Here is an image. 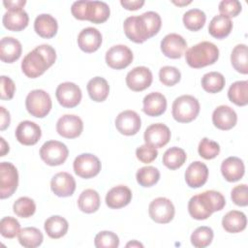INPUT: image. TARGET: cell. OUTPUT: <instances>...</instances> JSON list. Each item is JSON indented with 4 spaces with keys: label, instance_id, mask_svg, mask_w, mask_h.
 Wrapping results in <instances>:
<instances>
[{
    "label": "cell",
    "instance_id": "cell-49",
    "mask_svg": "<svg viewBox=\"0 0 248 248\" xmlns=\"http://www.w3.org/2000/svg\"><path fill=\"white\" fill-rule=\"evenodd\" d=\"M136 156L141 163L149 164L157 158L158 151L155 147L145 143V144H142V145H140L137 148Z\"/></svg>",
    "mask_w": 248,
    "mask_h": 248
},
{
    "label": "cell",
    "instance_id": "cell-6",
    "mask_svg": "<svg viewBox=\"0 0 248 248\" xmlns=\"http://www.w3.org/2000/svg\"><path fill=\"white\" fill-rule=\"evenodd\" d=\"M25 107L32 116L43 118L49 113L52 102L50 96L45 90L35 89L28 93L25 99Z\"/></svg>",
    "mask_w": 248,
    "mask_h": 248
},
{
    "label": "cell",
    "instance_id": "cell-44",
    "mask_svg": "<svg viewBox=\"0 0 248 248\" xmlns=\"http://www.w3.org/2000/svg\"><path fill=\"white\" fill-rule=\"evenodd\" d=\"M20 232L19 222L11 216L3 217L0 221V232L5 238H14Z\"/></svg>",
    "mask_w": 248,
    "mask_h": 248
},
{
    "label": "cell",
    "instance_id": "cell-47",
    "mask_svg": "<svg viewBox=\"0 0 248 248\" xmlns=\"http://www.w3.org/2000/svg\"><path fill=\"white\" fill-rule=\"evenodd\" d=\"M160 81L166 86H173L181 78L180 71L172 66H164L159 71Z\"/></svg>",
    "mask_w": 248,
    "mask_h": 248
},
{
    "label": "cell",
    "instance_id": "cell-22",
    "mask_svg": "<svg viewBox=\"0 0 248 248\" xmlns=\"http://www.w3.org/2000/svg\"><path fill=\"white\" fill-rule=\"evenodd\" d=\"M208 178V169L205 164L196 161L189 165L185 171V181L191 188H200Z\"/></svg>",
    "mask_w": 248,
    "mask_h": 248
},
{
    "label": "cell",
    "instance_id": "cell-12",
    "mask_svg": "<svg viewBox=\"0 0 248 248\" xmlns=\"http://www.w3.org/2000/svg\"><path fill=\"white\" fill-rule=\"evenodd\" d=\"M132 50L124 45H116L111 46L106 52L107 64L115 70H121L128 67L133 61Z\"/></svg>",
    "mask_w": 248,
    "mask_h": 248
},
{
    "label": "cell",
    "instance_id": "cell-26",
    "mask_svg": "<svg viewBox=\"0 0 248 248\" xmlns=\"http://www.w3.org/2000/svg\"><path fill=\"white\" fill-rule=\"evenodd\" d=\"M143 112L148 116H160L167 108V99L159 92H151L143 98Z\"/></svg>",
    "mask_w": 248,
    "mask_h": 248
},
{
    "label": "cell",
    "instance_id": "cell-57",
    "mask_svg": "<svg viewBox=\"0 0 248 248\" xmlns=\"http://www.w3.org/2000/svg\"><path fill=\"white\" fill-rule=\"evenodd\" d=\"M126 247H140V248H142L143 245L140 242L137 241V240H132V241H130L129 243L126 244Z\"/></svg>",
    "mask_w": 248,
    "mask_h": 248
},
{
    "label": "cell",
    "instance_id": "cell-18",
    "mask_svg": "<svg viewBox=\"0 0 248 248\" xmlns=\"http://www.w3.org/2000/svg\"><path fill=\"white\" fill-rule=\"evenodd\" d=\"M42 131L35 122L24 120L21 121L16 129V138L23 145H34L41 139Z\"/></svg>",
    "mask_w": 248,
    "mask_h": 248
},
{
    "label": "cell",
    "instance_id": "cell-45",
    "mask_svg": "<svg viewBox=\"0 0 248 248\" xmlns=\"http://www.w3.org/2000/svg\"><path fill=\"white\" fill-rule=\"evenodd\" d=\"M198 151L201 157H202L205 160H211L218 156L220 153V145L207 138H203L198 147Z\"/></svg>",
    "mask_w": 248,
    "mask_h": 248
},
{
    "label": "cell",
    "instance_id": "cell-41",
    "mask_svg": "<svg viewBox=\"0 0 248 248\" xmlns=\"http://www.w3.org/2000/svg\"><path fill=\"white\" fill-rule=\"evenodd\" d=\"M136 178L138 183L142 187H151L155 185L160 179V171L152 166L140 168L137 173Z\"/></svg>",
    "mask_w": 248,
    "mask_h": 248
},
{
    "label": "cell",
    "instance_id": "cell-55",
    "mask_svg": "<svg viewBox=\"0 0 248 248\" xmlns=\"http://www.w3.org/2000/svg\"><path fill=\"white\" fill-rule=\"evenodd\" d=\"M26 4L25 0H17V1H3V5L6 7L7 10L11 9H22Z\"/></svg>",
    "mask_w": 248,
    "mask_h": 248
},
{
    "label": "cell",
    "instance_id": "cell-10",
    "mask_svg": "<svg viewBox=\"0 0 248 248\" xmlns=\"http://www.w3.org/2000/svg\"><path fill=\"white\" fill-rule=\"evenodd\" d=\"M148 213L154 222L159 224H168L173 219L175 209L170 200L160 197L150 202Z\"/></svg>",
    "mask_w": 248,
    "mask_h": 248
},
{
    "label": "cell",
    "instance_id": "cell-53",
    "mask_svg": "<svg viewBox=\"0 0 248 248\" xmlns=\"http://www.w3.org/2000/svg\"><path fill=\"white\" fill-rule=\"evenodd\" d=\"M120 4L122 7H124L126 10L129 11H136L140 9L144 5L143 0H121Z\"/></svg>",
    "mask_w": 248,
    "mask_h": 248
},
{
    "label": "cell",
    "instance_id": "cell-29",
    "mask_svg": "<svg viewBox=\"0 0 248 248\" xmlns=\"http://www.w3.org/2000/svg\"><path fill=\"white\" fill-rule=\"evenodd\" d=\"M247 225L246 215L242 211L231 210L222 219L224 230L231 233L240 232L245 230Z\"/></svg>",
    "mask_w": 248,
    "mask_h": 248
},
{
    "label": "cell",
    "instance_id": "cell-56",
    "mask_svg": "<svg viewBox=\"0 0 248 248\" xmlns=\"http://www.w3.org/2000/svg\"><path fill=\"white\" fill-rule=\"evenodd\" d=\"M0 141H1V148H0V156L1 157H3V156H5L8 152H9V150H10V148H9V144L5 141V140L3 139V138H0Z\"/></svg>",
    "mask_w": 248,
    "mask_h": 248
},
{
    "label": "cell",
    "instance_id": "cell-25",
    "mask_svg": "<svg viewBox=\"0 0 248 248\" xmlns=\"http://www.w3.org/2000/svg\"><path fill=\"white\" fill-rule=\"evenodd\" d=\"M131 200L132 192L124 185H118L111 188L106 196V203L112 209H118L128 205Z\"/></svg>",
    "mask_w": 248,
    "mask_h": 248
},
{
    "label": "cell",
    "instance_id": "cell-28",
    "mask_svg": "<svg viewBox=\"0 0 248 248\" xmlns=\"http://www.w3.org/2000/svg\"><path fill=\"white\" fill-rule=\"evenodd\" d=\"M34 30L40 37L45 39H50L54 37L57 33V20L48 14L39 15L34 21Z\"/></svg>",
    "mask_w": 248,
    "mask_h": 248
},
{
    "label": "cell",
    "instance_id": "cell-35",
    "mask_svg": "<svg viewBox=\"0 0 248 248\" xmlns=\"http://www.w3.org/2000/svg\"><path fill=\"white\" fill-rule=\"evenodd\" d=\"M228 98L236 106H246L248 104V81L238 80L233 82L228 90Z\"/></svg>",
    "mask_w": 248,
    "mask_h": 248
},
{
    "label": "cell",
    "instance_id": "cell-13",
    "mask_svg": "<svg viewBox=\"0 0 248 248\" xmlns=\"http://www.w3.org/2000/svg\"><path fill=\"white\" fill-rule=\"evenodd\" d=\"M141 126L140 116L134 110L127 109L121 111L115 119V127L117 131L125 136L136 135Z\"/></svg>",
    "mask_w": 248,
    "mask_h": 248
},
{
    "label": "cell",
    "instance_id": "cell-30",
    "mask_svg": "<svg viewBox=\"0 0 248 248\" xmlns=\"http://www.w3.org/2000/svg\"><path fill=\"white\" fill-rule=\"evenodd\" d=\"M110 10L107 3L103 1H88L86 20L99 24L105 22L109 17Z\"/></svg>",
    "mask_w": 248,
    "mask_h": 248
},
{
    "label": "cell",
    "instance_id": "cell-3",
    "mask_svg": "<svg viewBox=\"0 0 248 248\" xmlns=\"http://www.w3.org/2000/svg\"><path fill=\"white\" fill-rule=\"evenodd\" d=\"M226 204L224 196L217 191L208 190L193 196L188 202V211L196 220H205L213 212L222 210Z\"/></svg>",
    "mask_w": 248,
    "mask_h": 248
},
{
    "label": "cell",
    "instance_id": "cell-21",
    "mask_svg": "<svg viewBox=\"0 0 248 248\" xmlns=\"http://www.w3.org/2000/svg\"><path fill=\"white\" fill-rule=\"evenodd\" d=\"M237 122L236 112L229 106H219L212 113V123L220 130H231Z\"/></svg>",
    "mask_w": 248,
    "mask_h": 248
},
{
    "label": "cell",
    "instance_id": "cell-43",
    "mask_svg": "<svg viewBox=\"0 0 248 248\" xmlns=\"http://www.w3.org/2000/svg\"><path fill=\"white\" fill-rule=\"evenodd\" d=\"M16 215L21 218L31 217L36 211L35 202L28 197H21L17 199L13 205Z\"/></svg>",
    "mask_w": 248,
    "mask_h": 248
},
{
    "label": "cell",
    "instance_id": "cell-39",
    "mask_svg": "<svg viewBox=\"0 0 248 248\" xmlns=\"http://www.w3.org/2000/svg\"><path fill=\"white\" fill-rule=\"evenodd\" d=\"M224 76L219 72H209L202 78V86L208 93H218L225 86Z\"/></svg>",
    "mask_w": 248,
    "mask_h": 248
},
{
    "label": "cell",
    "instance_id": "cell-42",
    "mask_svg": "<svg viewBox=\"0 0 248 248\" xmlns=\"http://www.w3.org/2000/svg\"><path fill=\"white\" fill-rule=\"evenodd\" d=\"M213 236L214 233L211 228L202 226L197 228L191 234V243L197 248H204L212 242Z\"/></svg>",
    "mask_w": 248,
    "mask_h": 248
},
{
    "label": "cell",
    "instance_id": "cell-8",
    "mask_svg": "<svg viewBox=\"0 0 248 248\" xmlns=\"http://www.w3.org/2000/svg\"><path fill=\"white\" fill-rule=\"evenodd\" d=\"M18 185V172L16 168L9 162L0 164V198L11 197Z\"/></svg>",
    "mask_w": 248,
    "mask_h": 248
},
{
    "label": "cell",
    "instance_id": "cell-31",
    "mask_svg": "<svg viewBox=\"0 0 248 248\" xmlns=\"http://www.w3.org/2000/svg\"><path fill=\"white\" fill-rule=\"evenodd\" d=\"M232 29V21L230 17L218 15L215 16L208 26L209 34L216 39H224L230 35Z\"/></svg>",
    "mask_w": 248,
    "mask_h": 248
},
{
    "label": "cell",
    "instance_id": "cell-7",
    "mask_svg": "<svg viewBox=\"0 0 248 248\" xmlns=\"http://www.w3.org/2000/svg\"><path fill=\"white\" fill-rule=\"evenodd\" d=\"M68 155V147L58 140L46 141L40 149L42 160L48 166L62 165L67 160Z\"/></svg>",
    "mask_w": 248,
    "mask_h": 248
},
{
    "label": "cell",
    "instance_id": "cell-38",
    "mask_svg": "<svg viewBox=\"0 0 248 248\" xmlns=\"http://www.w3.org/2000/svg\"><path fill=\"white\" fill-rule=\"evenodd\" d=\"M187 155L182 148L173 146L166 150L163 155V164L170 170H176L183 166Z\"/></svg>",
    "mask_w": 248,
    "mask_h": 248
},
{
    "label": "cell",
    "instance_id": "cell-5",
    "mask_svg": "<svg viewBox=\"0 0 248 248\" xmlns=\"http://www.w3.org/2000/svg\"><path fill=\"white\" fill-rule=\"evenodd\" d=\"M172 117L179 123H189L196 119L200 112L199 101L191 95H182L177 97L171 108Z\"/></svg>",
    "mask_w": 248,
    "mask_h": 248
},
{
    "label": "cell",
    "instance_id": "cell-34",
    "mask_svg": "<svg viewBox=\"0 0 248 248\" xmlns=\"http://www.w3.org/2000/svg\"><path fill=\"white\" fill-rule=\"evenodd\" d=\"M100 196L93 189H85L78 199V208L85 213L96 212L100 207Z\"/></svg>",
    "mask_w": 248,
    "mask_h": 248
},
{
    "label": "cell",
    "instance_id": "cell-19",
    "mask_svg": "<svg viewBox=\"0 0 248 248\" xmlns=\"http://www.w3.org/2000/svg\"><path fill=\"white\" fill-rule=\"evenodd\" d=\"M50 188L57 197H70L76 190V180L70 173L61 171L54 174L51 178Z\"/></svg>",
    "mask_w": 248,
    "mask_h": 248
},
{
    "label": "cell",
    "instance_id": "cell-40",
    "mask_svg": "<svg viewBox=\"0 0 248 248\" xmlns=\"http://www.w3.org/2000/svg\"><path fill=\"white\" fill-rule=\"evenodd\" d=\"M206 16L200 9H191L183 15V23L191 31H199L205 23Z\"/></svg>",
    "mask_w": 248,
    "mask_h": 248
},
{
    "label": "cell",
    "instance_id": "cell-48",
    "mask_svg": "<svg viewBox=\"0 0 248 248\" xmlns=\"http://www.w3.org/2000/svg\"><path fill=\"white\" fill-rule=\"evenodd\" d=\"M218 9L221 15L231 18L236 16L241 12L242 6L237 0H223L219 3Z\"/></svg>",
    "mask_w": 248,
    "mask_h": 248
},
{
    "label": "cell",
    "instance_id": "cell-27",
    "mask_svg": "<svg viewBox=\"0 0 248 248\" xmlns=\"http://www.w3.org/2000/svg\"><path fill=\"white\" fill-rule=\"evenodd\" d=\"M22 47L18 40L13 37H4L0 42V59L5 63H14L21 55Z\"/></svg>",
    "mask_w": 248,
    "mask_h": 248
},
{
    "label": "cell",
    "instance_id": "cell-14",
    "mask_svg": "<svg viewBox=\"0 0 248 248\" xmlns=\"http://www.w3.org/2000/svg\"><path fill=\"white\" fill-rule=\"evenodd\" d=\"M83 130V122L78 115L65 114L56 123L57 133L66 139H75L80 136Z\"/></svg>",
    "mask_w": 248,
    "mask_h": 248
},
{
    "label": "cell",
    "instance_id": "cell-4",
    "mask_svg": "<svg viewBox=\"0 0 248 248\" xmlns=\"http://www.w3.org/2000/svg\"><path fill=\"white\" fill-rule=\"evenodd\" d=\"M219 58V48L211 42H201L190 47L185 53L187 64L194 69H200L214 64Z\"/></svg>",
    "mask_w": 248,
    "mask_h": 248
},
{
    "label": "cell",
    "instance_id": "cell-2",
    "mask_svg": "<svg viewBox=\"0 0 248 248\" xmlns=\"http://www.w3.org/2000/svg\"><path fill=\"white\" fill-rule=\"evenodd\" d=\"M55 60V49L49 45H41L24 56L21 62V70L26 77L35 78L51 67Z\"/></svg>",
    "mask_w": 248,
    "mask_h": 248
},
{
    "label": "cell",
    "instance_id": "cell-32",
    "mask_svg": "<svg viewBox=\"0 0 248 248\" xmlns=\"http://www.w3.org/2000/svg\"><path fill=\"white\" fill-rule=\"evenodd\" d=\"M87 92L94 102H104L109 93L108 81L102 77H95L87 83Z\"/></svg>",
    "mask_w": 248,
    "mask_h": 248
},
{
    "label": "cell",
    "instance_id": "cell-46",
    "mask_svg": "<svg viewBox=\"0 0 248 248\" xmlns=\"http://www.w3.org/2000/svg\"><path fill=\"white\" fill-rule=\"evenodd\" d=\"M94 244L97 248H116L119 246V238L112 232L103 231L96 234Z\"/></svg>",
    "mask_w": 248,
    "mask_h": 248
},
{
    "label": "cell",
    "instance_id": "cell-17",
    "mask_svg": "<svg viewBox=\"0 0 248 248\" xmlns=\"http://www.w3.org/2000/svg\"><path fill=\"white\" fill-rule=\"evenodd\" d=\"M144 141L155 148L165 146L170 140V131L169 127L163 123L151 124L144 131Z\"/></svg>",
    "mask_w": 248,
    "mask_h": 248
},
{
    "label": "cell",
    "instance_id": "cell-54",
    "mask_svg": "<svg viewBox=\"0 0 248 248\" xmlns=\"http://www.w3.org/2000/svg\"><path fill=\"white\" fill-rule=\"evenodd\" d=\"M0 115H1V119H0V130L4 131L7 127H9L10 123H11V116H10V112L4 108V107H0Z\"/></svg>",
    "mask_w": 248,
    "mask_h": 248
},
{
    "label": "cell",
    "instance_id": "cell-1",
    "mask_svg": "<svg viewBox=\"0 0 248 248\" xmlns=\"http://www.w3.org/2000/svg\"><path fill=\"white\" fill-rule=\"evenodd\" d=\"M162 25L159 14L149 11L140 16H129L123 23L125 35L134 43L141 44L155 36Z\"/></svg>",
    "mask_w": 248,
    "mask_h": 248
},
{
    "label": "cell",
    "instance_id": "cell-36",
    "mask_svg": "<svg viewBox=\"0 0 248 248\" xmlns=\"http://www.w3.org/2000/svg\"><path fill=\"white\" fill-rule=\"evenodd\" d=\"M20 245L25 248H35L42 244L44 235L41 231L34 227H26L20 230L17 234Z\"/></svg>",
    "mask_w": 248,
    "mask_h": 248
},
{
    "label": "cell",
    "instance_id": "cell-11",
    "mask_svg": "<svg viewBox=\"0 0 248 248\" xmlns=\"http://www.w3.org/2000/svg\"><path fill=\"white\" fill-rule=\"evenodd\" d=\"M55 95L58 103L68 108H72L77 107L81 101V90L80 88L74 82L66 81L60 83L55 91Z\"/></svg>",
    "mask_w": 248,
    "mask_h": 248
},
{
    "label": "cell",
    "instance_id": "cell-50",
    "mask_svg": "<svg viewBox=\"0 0 248 248\" xmlns=\"http://www.w3.org/2000/svg\"><path fill=\"white\" fill-rule=\"evenodd\" d=\"M231 198L238 206H247L248 204V188L246 184H240L232 188Z\"/></svg>",
    "mask_w": 248,
    "mask_h": 248
},
{
    "label": "cell",
    "instance_id": "cell-52",
    "mask_svg": "<svg viewBox=\"0 0 248 248\" xmlns=\"http://www.w3.org/2000/svg\"><path fill=\"white\" fill-rule=\"evenodd\" d=\"M87 4H88V0L76 1L73 3L71 7V12L75 18L79 20H86Z\"/></svg>",
    "mask_w": 248,
    "mask_h": 248
},
{
    "label": "cell",
    "instance_id": "cell-51",
    "mask_svg": "<svg viewBox=\"0 0 248 248\" xmlns=\"http://www.w3.org/2000/svg\"><path fill=\"white\" fill-rule=\"evenodd\" d=\"M1 99L2 100H11L14 97L16 91V85L14 81L6 76H1Z\"/></svg>",
    "mask_w": 248,
    "mask_h": 248
},
{
    "label": "cell",
    "instance_id": "cell-15",
    "mask_svg": "<svg viewBox=\"0 0 248 248\" xmlns=\"http://www.w3.org/2000/svg\"><path fill=\"white\" fill-rule=\"evenodd\" d=\"M152 79L151 71L144 66H140L134 68L127 74L126 84L131 90L139 92L148 88L152 83Z\"/></svg>",
    "mask_w": 248,
    "mask_h": 248
},
{
    "label": "cell",
    "instance_id": "cell-20",
    "mask_svg": "<svg viewBox=\"0 0 248 248\" xmlns=\"http://www.w3.org/2000/svg\"><path fill=\"white\" fill-rule=\"evenodd\" d=\"M102 40V34L98 29L94 27H86L79 32L78 36V45L82 51L91 53L101 46Z\"/></svg>",
    "mask_w": 248,
    "mask_h": 248
},
{
    "label": "cell",
    "instance_id": "cell-37",
    "mask_svg": "<svg viewBox=\"0 0 248 248\" xmlns=\"http://www.w3.org/2000/svg\"><path fill=\"white\" fill-rule=\"evenodd\" d=\"M231 62L234 70L240 74H248V51L247 46L239 44L235 46L231 54Z\"/></svg>",
    "mask_w": 248,
    "mask_h": 248
},
{
    "label": "cell",
    "instance_id": "cell-24",
    "mask_svg": "<svg viewBox=\"0 0 248 248\" xmlns=\"http://www.w3.org/2000/svg\"><path fill=\"white\" fill-rule=\"evenodd\" d=\"M2 22L6 29L17 32L26 28L29 16L23 9H11L4 14Z\"/></svg>",
    "mask_w": 248,
    "mask_h": 248
},
{
    "label": "cell",
    "instance_id": "cell-9",
    "mask_svg": "<svg viewBox=\"0 0 248 248\" xmlns=\"http://www.w3.org/2000/svg\"><path fill=\"white\" fill-rule=\"evenodd\" d=\"M74 171L81 178H92L101 170V162L98 157L90 153H82L78 155L73 164Z\"/></svg>",
    "mask_w": 248,
    "mask_h": 248
},
{
    "label": "cell",
    "instance_id": "cell-23",
    "mask_svg": "<svg viewBox=\"0 0 248 248\" xmlns=\"http://www.w3.org/2000/svg\"><path fill=\"white\" fill-rule=\"evenodd\" d=\"M221 172L224 178L229 182L240 180L245 172L243 161L235 156L228 157L221 164Z\"/></svg>",
    "mask_w": 248,
    "mask_h": 248
},
{
    "label": "cell",
    "instance_id": "cell-16",
    "mask_svg": "<svg viewBox=\"0 0 248 248\" xmlns=\"http://www.w3.org/2000/svg\"><path fill=\"white\" fill-rule=\"evenodd\" d=\"M187 48V43L184 38L176 33H170L164 37L161 42V50L163 54L171 59L180 58Z\"/></svg>",
    "mask_w": 248,
    "mask_h": 248
},
{
    "label": "cell",
    "instance_id": "cell-33",
    "mask_svg": "<svg viewBox=\"0 0 248 248\" xmlns=\"http://www.w3.org/2000/svg\"><path fill=\"white\" fill-rule=\"evenodd\" d=\"M44 227L46 234L50 238L57 239L64 236L67 233L69 224L65 218L58 215H54L50 216L46 220Z\"/></svg>",
    "mask_w": 248,
    "mask_h": 248
},
{
    "label": "cell",
    "instance_id": "cell-58",
    "mask_svg": "<svg viewBox=\"0 0 248 248\" xmlns=\"http://www.w3.org/2000/svg\"><path fill=\"white\" fill-rule=\"evenodd\" d=\"M172 3H174L175 5H178V6H183V5H187V4H190L191 1H182V2H176V1H172Z\"/></svg>",
    "mask_w": 248,
    "mask_h": 248
}]
</instances>
